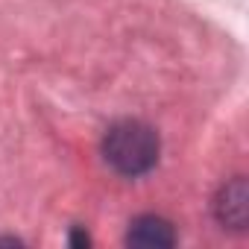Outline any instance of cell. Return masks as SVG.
<instances>
[{
    "mask_svg": "<svg viewBox=\"0 0 249 249\" xmlns=\"http://www.w3.org/2000/svg\"><path fill=\"white\" fill-rule=\"evenodd\" d=\"M106 161L123 176H141L159 161V135L141 120H120L106 132Z\"/></svg>",
    "mask_w": 249,
    "mask_h": 249,
    "instance_id": "cell-1",
    "label": "cell"
},
{
    "mask_svg": "<svg viewBox=\"0 0 249 249\" xmlns=\"http://www.w3.org/2000/svg\"><path fill=\"white\" fill-rule=\"evenodd\" d=\"M246 214H249V205H246V182L243 179H234L217 196V217H220L223 226L243 229L246 226Z\"/></svg>",
    "mask_w": 249,
    "mask_h": 249,
    "instance_id": "cell-2",
    "label": "cell"
},
{
    "mask_svg": "<svg viewBox=\"0 0 249 249\" xmlns=\"http://www.w3.org/2000/svg\"><path fill=\"white\" fill-rule=\"evenodd\" d=\"M129 243L135 246H173L176 243V234H173V226L161 217H138L132 226H129V234H126Z\"/></svg>",
    "mask_w": 249,
    "mask_h": 249,
    "instance_id": "cell-3",
    "label": "cell"
}]
</instances>
